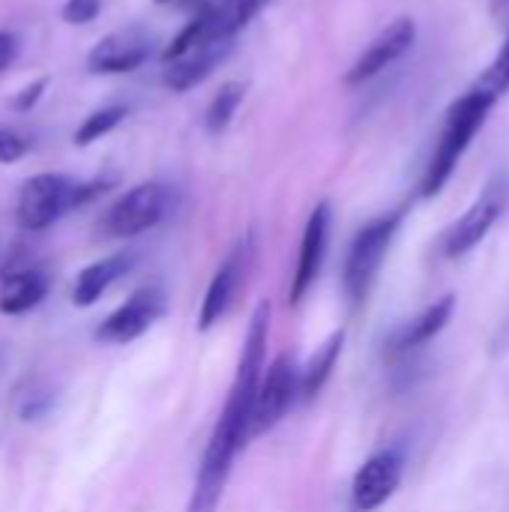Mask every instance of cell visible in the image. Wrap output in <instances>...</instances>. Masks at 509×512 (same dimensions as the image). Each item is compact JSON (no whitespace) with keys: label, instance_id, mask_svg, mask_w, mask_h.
<instances>
[{"label":"cell","instance_id":"obj_1","mask_svg":"<svg viewBox=\"0 0 509 512\" xmlns=\"http://www.w3.org/2000/svg\"><path fill=\"white\" fill-rule=\"evenodd\" d=\"M267 336H270V306L261 303L249 321V333L243 342L240 366L234 375V384L228 390L225 408L213 426V435L207 441V450L201 456V468L195 477V489L189 498L186 512H216L225 483L231 477L234 456L240 447L252 438V408L258 396V384L264 375V354H267Z\"/></svg>","mask_w":509,"mask_h":512},{"label":"cell","instance_id":"obj_2","mask_svg":"<svg viewBox=\"0 0 509 512\" xmlns=\"http://www.w3.org/2000/svg\"><path fill=\"white\" fill-rule=\"evenodd\" d=\"M495 102H498V96H492L489 90L474 84L471 90H465L450 105V111L444 117V129L438 135V144H435L432 159H429V165L423 171V180H420V198H435L450 183L459 159L471 147L474 135L486 126Z\"/></svg>","mask_w":509,"mask_h":512},{"label":"cell","instance_id":"obj_3","mask_svg":"<svg viewBox=\"0 0 509 512\" xmlns=\"http://www.w3.org/2000/svg\"><path fill=\"white\" fill-rule=\"evenodd\" d=\"M105 189H108V180L75 183L63 174H36L21 183V192L15 201V219L24 231H45L63 213L81 207L84 201L102 195Z\"/></svg>","mask_w":509,"mask_h":512},{"label":"cell","instance_id":"obj_4","mask_svg":"<svg viewBox=\"0 0 509 512\" xmlns=\"http://www.w3.org/2000/svg\"><path fill=\"white\" fill-rule=\"evenodd\" d=\"M402 216H405L402 210H393L378 219H369L357 231V237L348 249V261H345V294H348L351 306H363L366 297L372 294L381 264L390 252V243L402 225Z\"/></svg>","mask_w":509,"mask_h":512},{"label":"cell","instance_id":"obj_5","mask_svg":"<svg viewBox=\"0 0 509 512\" xmlns=\"http://www.w3.org/2000/svg\"><path fill=\"white\" fill-rule=\"evenodd\" d=\"M509 198V180L504 174H495L486 189L480 192V198L447 228L444 240H441V255L444 258H462L471 249H477L489 231L495 228V222L501 219V213L507 210Z\"/></svg>","mask_w":509,"mask_h":512},{"label":"cell","instance_id":"obj_6","mask_svg":"<svg viewBox=\"0 0 509 512\" xmlns=\"http://www.w3.org/2000/svg\"><path fill=\"white\" fill-rule=\"evenodd\" d=\"M171 195L162 183H138L135 189L123 192L102 216L99 228L105 237H138L150 228H156L168 213Z\"/></svg>","mask_w":509,"mask_h":512},{"label":"cell","instance_id":"obj_7","mask_svg":"<svg viewBox=\"0 0 509 512\" xmlns=\"http://www.w3.org/2000/svg\"><path fill=\"white\" fill-rule=\"evenodd\" d=\"M300 378L303 372L297 369L291 354H279L267 372L261 375L255 408H252V438L270 432L300 399Z\"/></svg>","mask_w":509,"mask_h":512},{"label":"cell","instance_id":"obj_8","mask_svg":"<svg viewBox=\"0 0 509 512\" xmlns=\"http://www.w3.org/2000/svg\"><path fill=\"white\" fill-rule=\"evenodd\" d=\"M417 42V21L402 15L396 21H390L366 48L363 54L351 63V69L345 72V84L348 87H360L372 78H378L387 66H393L399 57H405L411 51V45Z\"/></svg>","mask_w":509,"mask_h":512},{"label":"cell","instance_id":"obj_9","mask_svg":"<svg viewBox=\"0 0 509 512\" xmlns=\"http://www.w3.org/2000/svg\"><path fill=\"white\" fill-rule=\"evenodd\" d=\"M252 255H255V237L246 234L228 252V258L219 264V270L213 273V279L207 285L201 312H198V327L201 330H210L213 324H219L228 315V309H231V303H234V297H237V291H240V285L246 279V270L252 264Z\"/></svg>","mask_w":509,"mask_h":512},{"label":"cell","instance_id":"obj_10","mask_svg":"<svg viewBox=\"0 0 509 512\" xmlns=\"http://www.w3.org/2000/svg\"><path fill=\"white\" fill-rule=\"evenodd\" d=\"M162 312H165V294L159 288H153V285L141 288L96 327V339L105 342V345L135 342L138 336H144L162 318Z\"/></svg>","mask_w":509,"mask_h":512},{"label":"cell","instance_id":"obj_11","mask_svg":"<svg viewBox=\"0 0 509 512\" xmlns=\"http://www.w3.org/2000/svg\"><path fill=\"white\" fill-rule=\"evenodd\" d=\"M402 474H405V456L399 450H381L375 456H369L363 462V468L357 471L354 477V486H351V507L354 512H372L378 507H384L399 483H402Z\"/></svg>","mask_w":509,"mask_h":512},{"label":"cell","instance_id":"obj_12","mask_svg":"<svg viewBox=\"0 0 509 512\" xmlns=\"http://www.w3.org/2000/svg\"><path fill=\"white\" fill-rule=\"evenodd\" d=\"M150 51H153L150 33L141 27H126V30L102 36L93 45L87 57V69L99 75H123V72L138 69L150 57Z\"/></svg>","mask_w":509,"mask_h":512},{"label":"cell","instance_id":"obj_13","mask_svg":"<svg viewBox=\"0 0 509 512\" xmlns=\"http://www.w3.org/2000/svg\"><path fill=\"white\" fill-rule=\"evenodd\" d=\"M327 237H330V204L321 201L312 213H309V222H306V231H303V240H300V258H297V270H294V279H291V303L297 306L309 288L315 285L321 267H324V255H327Z\"/></svg>","mask_w":509,"mask_h":512},{"label":"cell","instance_id":"obj_14","mask_svg":"<svg viewBox=\"0 0 509 512\" xmlns=\"http://www.w3.org/2000/svg\"><path fill=\"white\" fill-rule=\"evenodd\" d=\"M456 309V297L444 294L438 303H432L429 309H423L414 321H408L390 342H387V357L390 360H402L408 354H414L417 348H423L426 342H432L453 318Z\"/></svg>","mask_w":509,"mask_h":512},{"label":"cell","instance_id":"obj_15","mask_svg":"<svg viewBox=\"0 0 509 512\" xmlns=\"http://www.w3.org/2000/svg\"><path fill=\"white\" fill-rule=\"evenodd\" d=\"M231 45L234 42H213V45H201V48H192L189 54L165 63L162 69V84L174 93H186L192 87H198L204 78L213 75V69L231 54Z\"/></svg>","mask_w":509,"mask_h":512},{"label":"cell","instance_id":"obj_16","mask_svg":"<svg viewBox=\"0 0 509 512\" xmlns=\"http://www.w3.org/2000/svg\"><path fill=\"white\" fill-rule=\"evenodd\" d=\"M51 291V273L45 267H18L3 273L0 282V312L3 315H24L36 309Z\"/></svg>","mask_w":509,"mask_h":512},{"label":"cell","instance_id":"obj_17","mask_svg":"<svg viewBox=\"0 0 509 512\" xmlns=\"http://www.w3.org/2000/svg\"><path fill=\"white\" fill-rule=\"evenodd\" d=\"M132 264H135L132 252H117V255H108V258L84 267L78 273L75 285H72V303L81 306V309L84 306H93L117 279H123L132 270Z\"/></svg>","mask_w":509,"mask_h":512},{"label":"cell","instance_id":"obj_18","mask_svg":"<svg viewBox=\"0 0 509 512\" xmlns=\"http://www.w3.org/2000/svg\"><path fill=\"white\" fill-rule=\"evenodd\" d=\"M243 99H246V84L243 81H225L204 111V129L210 135H222L231 126V120L237 117Z\"/></svg>","mask_w":509,"mask_h":512},{"label":"cell","instance_id":"obj_19","mask_svg":"<svg viewBox=\"0 0 509 512\" xmlns=\"http://www.w3.org/2000/svg\"><path fill=\"white\" fill-rule=\"evenodd\" d=\"M342 342H345V333L339 330V333H333V336L324 342V348L309 360V366L303 369V378H300V396H303V399H312V396L321 393V387L327 384V378H330L333 369H336V360H339V354H342Z\"/></svg>","mask_w":509,"mask_h":512},{"label":"cell","instance_id":"obj_20","mask_svg":"<svg viewBox=\"0 0 509 512\" xmlns=\"http://www.w3.org/2000/svg\"><path fill=\"white\" fill-rule=\"evenodd\" d=\"M126 114H129L126 105H105V108L87 114V117L81 120V126L75 129V144H78V147H87V144L99 141L102 135H108L111 129H117V126L123 123Z\"/></svg>","mask_w":509,"mask_h":512},{"label":"cell","instance_id":"obj_21","mask_svg":"<svg viewBox=\"0 0 509 512\" xmlns=\"http://www.w3.org/2000/svg\"><path fill=\"white\" fill-rule=\"evenodd\" d=\"M477 84L483 87V90H489L492 96H504L509 90V33L507 39H504V45L498 48V54H495V60L483 69V75L477 78Z\"/></svg>","mask_w":509,"mask_h":512},{"label":"cell","instance_id":"obj_22","mask_svg":"<svg viewBox=\"0 0 509 512\" xmlns=\"http://www.w3.org/2000/svg\"><path fill=\"white\" fill-rule=\"evenodd\" d=\"M30 153V138L6 123H0V165H12Z\"/></svg>","mask_w":509,"mask_h":512},{"label":"cell","instance_id":"obj_23","mask_svg":"<svg viewBox=\"0 0 509 512\" xmlns=\"http://www.w3.org/2000/svg\"><path fill=\"white\" fill-rule=\"evenodd\" d=\"M102 12V0H66L63 3V21L66 24H87Z\"/></svg>","mask_w":509,"mask_h":512},{"label":"cell","instance_id":"obj_24","mask_svg":"<svg viewBox=\"0 0 509 512\" xmlns=\"http://www.w3.org/2000/svg\"><path fill=\"white\" fill-rule=\"evenodd\" d=\"M270 0H228V12H231V24H234V33H240Z\"/></svg>","mask_w":509,"mask_h":512},{"label":"cell","instance_id":"obj_25","mask_svg":"<svg viewBox=\"0 0 509 512\" xmlns=\"http://www.w3.org/2000/svg\"><path fill=\"white\" fill-rule=\"evenodd\" d=\"M48 411H51V393H39V390L27 393V399L18 408L21 420H42Z\"/></svg>","mask_w":509,"mask_h":512},{"label":"cell","instance_id":"obj_26","mask_svg":"<svg viewBox=\"0 0 509 512\" xmlns=\"http://www.w3.org/2000/svg\"><path fill=\"white\" fill-rule=\"evenodd\" d=\"M45 87H48V78H39V81L27 84L21 93H15V99L9 102V108H15V111H30V108L42 99Z\"/></svg>","mask_w":509,"mask_h":512},{"label":"cell","instance_id":"obj_27","mask_svg":"<svg viewBox=\"0 0 509 512\" xmlns=\"http://www.w3.org/2000/svg\"><path fill=\"white\" fill-rule=\"evenodd\" d=\"M15 57H18V36H12L9 30H0V72H6Z\"/></svg>","mask_w":509,"mask_h":512},{"label":"cell","instance_id":"obj_28","mask_svg":"<svg viewBox=\"0 0 509 512\" xmlns=\"http://www.w3.org/2000/svg\"><path fill=\"white\" fill-rule=\"evenodd\" d=\"M156 3H177V6H195L201 0H156Z\"/></svg>","mask_w":509,"mask_h":512},{"label":"cell","instance_id":"obj_29","mask_svg":"<svg viewBox=\"0 0 509 512\" xmlns=\"http://www.w3.org/2000/svg\"><path fill=\"white\" fill-rule=\"evenodd\" d=\"M509 0H495V9H501V6H507Z\"/></svg>","mask_w":509,"mask_h":512},{"label":"cell","instance_id":"obj_30","mask_svg":"<svg viewBox=\"0 0 509 512\" xmlns=\"http://www.w3.org/2000/svg\"><path fill=\"white\" fill-rule=\"evenodd\" d=\"M0 369H3V348H0Z\"/></svg>","mask_w":509,"mask_h":512}]
</instances>
